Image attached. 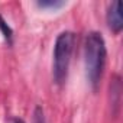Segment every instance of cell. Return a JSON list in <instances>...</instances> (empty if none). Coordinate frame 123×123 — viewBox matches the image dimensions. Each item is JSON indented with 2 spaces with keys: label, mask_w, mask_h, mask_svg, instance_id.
Listing matches in <instances>:
<instances>
[{
  "label": "cell",
  "mask_w": 123,
  "mask_h": 123,
  "mask_svg": "<svg viewBox=\"0 0 123 123\" xmlns=\"http://www.w3.org/2000/svg\"><path fill=\"white\" fill-rule=\"evenodd\" d=\"M15 123H23V120H19V119H16V120H15Z\"/></svg>",
  "instance_id": "6"
},
{
  "label": "cell",
  "mask_w": 123,
  "mask_h": 123,
  "mask_svg": "<svg viewBox=\"0 0 123 123\" xmlns=\"http://www.w3.org/2000/svg\"><path fill=\"white\" fill-rule=\"evenodd\" d=\"M107 25L110 28V31H113L114 33H119L123 28V18H122V3L120 2H113L109 9H107Z\"/></svg>",
  "instance_id": "3"
},
{
  "label": "cell",
  "mask_w": 123,
  "mask_h": 123,
  "mask_svg": "<svg viewBox=\"0 0 123 123\" xmlns=\"http://www.w3.org/2000/svg\"><path fill=\"white\" fill-rule=\"evenodd\" d=\"M65 3L64 2H58V0H48V2H38V6L42 7V9H59V7H62Z\"/></svg>",
  "instance_id": "4"
},
{
  "label": "cell",
  "mask_w": 123,
  "mask_h": 123,
  "mask_svg": "<svg viewBox=\"0 0 123 123\" xmlns=\"http://www.w3.org/2000/svg\"><path fill=\"white\" fill-rule=\"evenodd\" d=\"M0 29H2V32H3V35H5V38L10 42L12 41V29H10V26L5 22V19L2 18V16H0Z\"/></svg>",
  "instance_id": "5"
},
{
  "label": "cell",
  "mask_w": 123,
  "mask_h": 123,
  "mask_svg": "<svg viewBox=\"0 0 123 123\" xmlns=\"http://www.w3.org/2000/svg\"><path fill=\"white\" fill-rule=\"evenodd\" d=\"M84 61L87 78L90 84L96 88L101 80L106 64V43L101 33L90 32L87 35L84 45Z\"/></svg>",
  "instance_id": "1"
},
{
  "label": "cell",
  "mask_w": 123,
  "mask_h": 123,
  "mask_svg": "<svg viewBox=\"0 0 123 123\" xmlns=\"http://www.w3.org/2000/svg\"><path fill=\"white\" fill-rule=\"evenodd\" d=\"M74 42H75V36L70 31L61 32L55 41L52 74H54L55 83H58V84H62L67 80L70 62H71V55H73V49H74Z\"/></svg>",
  "instance_id": "2"
}]
</instances>
